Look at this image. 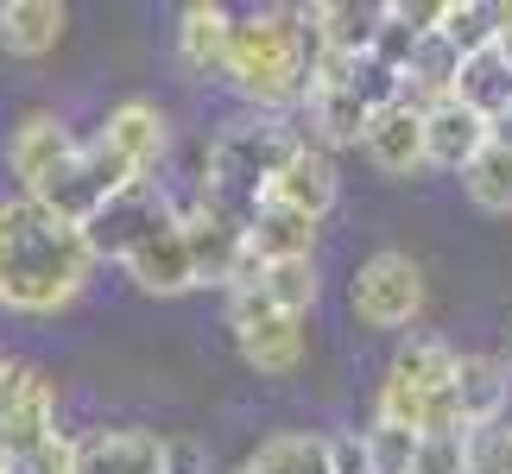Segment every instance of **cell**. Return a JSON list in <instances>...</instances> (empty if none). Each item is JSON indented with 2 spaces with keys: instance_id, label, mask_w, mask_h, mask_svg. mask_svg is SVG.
Listing matches in <instances>:
<instances>
[{
  "instance_id": "obj_1",
  "label": "cell",
  "mask_w": 512,
  "mask_h": 474,
  "mask_svg": "<svg viewBox=\"0 0 512 474\" xmlns=\"http://www.w3.org/2000/svg\"><path fill=\"white\" fill-rule=\"evenodd\" d=\"M95 272L89 234L51 215L32 196L0 203V310L13 316H57L83 298Z\"/></svg>"
},
{
  "instance_id": "obj_2",
  "label": "cell",
  "mask_w": 512,
  "mask_h": 474,
  "mask_svg": "<svg viewBox=\"0 0 512 474\" xmlns=\"http://www.w3.org/2000/svg\"><path fill=\"white\" fill-rule=\"evenodd\" d=\"M310 57H317L310 7H266V13L234 19L222 83L260 114H279V108L310 95Z\"/></svg>"
},
{
  "instance_id": "obj_3",
  "label": "cell",
  "mask_w": 512,
  "mask_h": 474,
  "mask_svg": "<svg viewBox=\"0 0 512 474\" xmlns=\"http://www.w3.org/2000/svg\"><path fill=\"white\" fill-rule=\"evenodd\" d=\"M304 146L298 127H285L279 114H253V121H234L215 133V146L203 158V190L222 196L234 215H253L260 196L272 190V177L285 171V158Z\"/></svg>"
},
{
  "instance_id": "obj_4",
  "label": "cell",
  "mask_w": 512,
  "mask_h": 474,
  "mask_svg": "<svg viewBox=\"0 0 512 474\" xmlns=\"http://www.w3.org/2000/svg\"><path fill=\"white\" fill-rule=\"evenodd\" d=\"M424 298H430L424 266L411 260V253H399V247L367 253V260L354 266V279H348V310H354V323H361V329L405 335L424 316Z\"/></svg>"
},
{
  "instance_id": "obj_5",
  "label": "cell",
  "mask_w": 512,
  "mask_h": 474,
  "mask_svg": "<svg viewBox=\"0 0 512 474\" xmlns=\"http://www.w3.org/2000/svg\"><path fill=\"white\" fill-rule=\"evenodd\" d=\"M228 329H234V348H241V361L253 373H266V380H285V373L304 367V316H285L272 310L266 298H253V291H228Z\"/></svg>"
},
{
  "instance_id": "obj_6",
  "label": "cell",
  "mask_w": 512,
  "mask_h": 474,
  "mask_svg": "<svg viewBox=\"0 0 512 474\" xmlns=\"http://www.w3.org/2000/svg\"><path fill=\"white\" fill-rule=\"evenodd\" d=\"M177 222H184L196 279L203 285H234V272H241V260H247V215H234L222 196L196 190V203L177 209Z\"/></svg>"
},
{
  "instance_id": "obj_7",
  "label": "cell",
  "mask_w": 512,
  "mask_h": 474,
  "mask_svg": "<svg viewBox=\"0 0 512 474\" xmlns=\"http://www.w3.org/2000/svg\"><path fill=\"white\" fill-rule=\"evenodd\" d=\"M51 437H64L57 430V380H45V367L32 361H13L7 386H0V443L19 462L32 449H45Z\"/></svg>"
},
{
  "instance_id": "obj_8",
  "label": "cell",
  "mask_w": 512,
  "mask_h": 474,
  "mask_svg": "<svg viewBox=\"0 0 512 474\" xmlns=\"http://www.w3.org/2000/svg\"><path fill=\"white\" fill-rule=\"evenodd\" d=\"M76 146H83V140L70 133V121L57 108H26L13 121V133H7V171L19 177V190H26V196H38L76 158Z\"/></svg>"
},
{
  "instance_id": "obj_9",
  "label": "cell",
  "mask_w": 512,
  "mask_h": 474,
  "mask_svg": "<svg viewBox=\"0 0 512 474\" xmlns=\"http://www.w3.org/2000/svg\"><path fill=\"white\" fill-rule=\"evenodd\" d=\"M127 279L146 291V298H184V291H196L203 279H196V260H190V241H184V222H177V209L165 215L159 228H146L140 241L127 247Z\"/></svg>"
},
{
  "instance_id": "obj_10",
  "label": "cell",
  "mask_w": 512,
  "mask_h": 474,
  "mask_svg": "<svg viewBox=\"0 0 512 474\" xmlns=\"http://www.w3.org/2000/svg\"><path fill=\"white\" fill-rule=\"evenodd\" d=\"M121 165L140 177V184H152V171H159V158L171 146V121H165V108L159 102H146V95H127L121 108H108V121L102 133H95Z\"/></svg>"
},
{
  "instance_id": "obj_11",
  "label": "cell",
  "mask_w": 512,
  "mask_h": 474,
  "mask_svg": "<svg viewBox=\"0 0 512 474\" xmlns=\"http://www.w3.org/2000/svg\"><path fill=\"white\" fill-rule=\"evenodd\" d=\"M76 443V474H165V437L140 424H102Z\"/></svg>"
},
{
  "instance_id": "obj_12",
  "label": "cell",
  "mask_w": 512,
  "mask_h": 474,
  "mask_svg": "<svg viewBox=\"0 0 512 474\" xmlns=\"http://www.w3.org/2000/svg\"><path fill=\"white\" fill-rule=\"evenodd\" d=\"M487 140H494V121H481V114L468 108V102H456V95L424 108V158L437 171H456L462 177L487 152Z\"/></svg>"
},
{
  "instance_id": "obj_13",
  "label": "cell",
  "mask_w": 512,
  "mask_h": 474,
  "mask_svg": "<svg viewBox=\"0 0 512 474\" xmlns=\"http://www.w3.org/2000/svg\"><path fill=\"white\" fill-rule=\"evenodd\" d=\"M361 152L373 158V171H386V177L424 171V165H430V158H424V108H418V102L380 108V114L367 121V133H361Z\"/></svg>"
},
{
  "instance_id": "obj_14",
  "label": "cell",
  "mask_w": 512,
  "mask_h": 474,
  "mask_svg": "<svg viewBox=\"0 0 512 474\" xmlns=\"http://www.w3.org/2000/svg\"><path fill=\"white\" fill-rule=\"evenodd\" d=\"M165 215H171V203H165L159 190H152V184H133L127 196H114V203H108L102 215H95V222H89L83 234H89L95 260H127V247L140 241L146 228H159Z\"/></svg>"
},
{
  "instance_id": "obj_15",
  "label": "cell",
  "mask_w": 512,
  "mask_h": 474,
  "mask_svg": "<svg viewBox=\"0 0 512 474\" xmlns=\"http://www.w3.org/2000/svg\"><path fill=\"white\" fill-rule=\"evenodd\" d=\"M272 203H291V209H304V215H323L336 209V196H342V171H336V158H329L317 140H304L298 152L285 158V171L272 177Z\"/></svg>"
},
{
  "instance_id": "obj_16",
  "label": "cell",
  "mask_w": 512,
  "mask_h": 474,
  "mask_svg": "<svg viewBox=\"0 0 512 474\" xmlns=\"http://www.w3.org/2000/svg\"><path fill=\"white\" fill-rule=\"evenodd\" d=\"M247 247L260 253V266L317 260V215H304V209H291V203H272V196H260V209L247 215Z\"/></svg>"
},
{
  "instance_id": "obj_17",
  "label": "cell",
  "mask_w": 512,
  "mask_h": 474,
  "mask_svg": "<svg viewBox=\"0 0 512 474\" xmlns=\"http://www.w3.org/2000/svg\"><path fill=\"white\" fill-rule=\"evenodd\" d=\"M228 45H234V13L222 0H190L177 13V57L196 76H222L228 70Z\"/></svg>"
},
{
  "instance_id": "obj_18",
  "label": "cell",
  "mask_w": 512,
  "mask_h": 474,
  "mask_svg": "<svg viewBox=\"0 0 512 474\" xmlns=\"http://www.w3.org/2000/svg\"><path fill=\"white\" fill-rule=\"evenodd\" d=\"M449 392H456L468 430L512 418V367L500 361V354H462V361H456V386H449Z\"/></svg>"
},
{
  "instance_id": "obj_19",
  "label": "cell",
  "mask_w": 512,
  "mask_h": 474,
  "mask_svg": "<svg viewBox=\"0 0 512 474\" xmlns=\"http://www.w3.org/2000/svg\"><path fill=\"white\" fill-rule=\"evenodd\" d=\"M64 26H70V13L57 7V0H7V7H0V51L26 57V64L32 57H51Z\"/></svg>"
},
{
  "instance_id": "obj_20",
  "label": "cell",
  "mask_w": 512,
  "mask_h": 474,
  "mask_svg": "<svg viewBox=\"0 0 512 474\" xmlns=\"http://www.w3.org/2000/svg\"><path fill=\"white\" fill-rule=\"evenodd\" d=\"M380 19H386V7H361V0H317V7H310V32H317V51L373 57Z\"/></svg>"
},
{
  "instance_id": "obj_21",
  "label": "cell",
  "mask_w": 512,
  "mask_h": 474,
  "mask_svg": "<svg viewBox=\"0 0 512 474\" xmlns=\"http://www.w3.org/2000/svg\"><path fill=\"white\" fill-rule=\"evenodd\" d=\"M456 361H462V354L449 348L443 335H405L386 373H392L399 386H411L418 399H437V392H449V386H456Z\"/></svg>"
},
{
  "instance_id": "obj_22",
  "label": "cell",
  "mask_w": 512,
  "mask_h": 474,
  "mask_svg": "<svg viewBox=\"0 0 512 474\" xmlns=\"http://www.w3.org/2000/svg\"><path fill=\"white\" fill-rule=\"evenodd\" d=\"M456 102H468L481 121H506V114H512V64L500 51L468 57L462 76H456Z\"/></svg>"
},
{
  "instance_id": "obj_23",
  "label": "cell",
  "mask_w": 512,
  "mask_h": 474,
  "mask_svg": "<svg viewBox=\"0 0 512 474\" xmlns=\"http://www.w3.org/2000/svg\"><path fill=\"white\" fill-rule=\"evenodd\" d=\"M253 474H329V437L310 430H272V437L247 456Z\"/></svg>"
},
{
  "instance_id": "obj_24",
  "label": "cell",
  "mask_w": 512,
  "mask_h": 474,
  "mask_svg": "<svg viewBox=\"0 0 512 474\" xmlns=\"http://www.w3.org/2000/svg\"><path fill=\"white\" fill-rule=\"evenodd\" d=\"M494 32H500V7H494V0H443L437 38L462 57V64L481 57V51H494Z\"/></svg>"
},
{
  "instance_id": "obj_25",
  "label": "cell",
  "mask_w": 512,
  "mask_h": 474,
  "mask_svg": "<svg viewBox=\"0 0 512 474\" xmlns=\"http://www.w3.org/2000/svg\"><path fill=\"white\" fill-rule=\"evenodd\" d=\"M253 298H266L272 310H285V316H310V304H317V260H279V266H260V279L247 285Z\"/></svg>"
},
{
  "instance_id": "obj_26",
  "label": "cell",
  "mask_w": 512,
  "mask_h": 474,
  "mask_svg": "<svg viewBox=\"0 0 512 474\" xmlns=\"http://www.w3.org/2000/svg\"><path fill=\"white\" fill-rule=\"evenodd\" d=\"M310 102V127H317V146H361V133L373 121V108L354 89H329V95H304Z\"/></svg>"
},
{
  "instance_id": "obj_27",
  "label": "cell",
  "mask_w": 512,
  "mask_h": 474,
  "mask_svg": "<svg viewBox=\"0 0 512 474\" xmlns=\"http://www.w3.org/2000/svg\"><path fill=\"white\" fill-rule=\"evenodd\" d=\"M462 190L481 215H512V146L487 140V152L462 171Z\"/></svg>"
},
{
  "instance_id": "obj_28",
  "label": "cell",
  "mask_w": 512,
  "mask_h": 474,
  "mask_svg": "<svg viewBox=\"0 0 512 474\" xmlns=\"http://www.w3.org/2000/svg\"><path fill=\"white\" fill-rule=\"evenodd\" d=\"M367 437V456H373V474H411L418 468V430H405V424H380L373 418V430H361Z\"/></svg>"
},
{
  "instance_id": "obj_29",
  "label": "cell",
  "mask_w": 512,
  "mask_h": 474,
  "mask_svg": "<svg viewBox=\"0 0 512 474\" xmlns=\"http://www.w3.org/2000/svg\"><path fill=\"white\" fill-rule=\"evenodd\" d=\"M462 449H468V474H506V462H512V418L475 424Z\"/></svg>"
},
{
  "instance_id": "obj_30",
  "label": "cell",
  "mask_w": 512,
  "mask_h": 474,
  "mask_svg": "<svg viewBox=\"0 0 512 474\" xmlns=\"http://www.w3.org/2000/svg\"><path fill=\"white\" fill-rule=\"evenodd\" d=\"M468 437H424L418 443V468L411 474H468Z\"/></svg>"
},
{
  "instance_id": "obj_31",
  "label": "cell",
  "mask_w": 512,
  "mask_h": 474,
  "mask_svg": "<svg viewBox=\"0 0 512 474\" xmlns=\"http://www.w3.org/2000/svg\"><path fill=\"white\" fill-rule=\"evenodd\" d=\"M7 474H76V443H70V437H51L45 449H32V456H19Z\"/></svg>"
},
{
  "instance_id": "obj_32",
  "label": "cell",
  "mask_w": 512,
  "mask_h": 474,
  "mask_svg": "<svg viewBox=\"0 0 512 474\" xmlns=\"http://www.w3.org/2000/svg\"><path fill=\"white\" fill-rule=\"evenodd\" d=\"M329 474H373L361 430H336V437H329Z\"/></svg>"
},
{
  "instance_id": "obj_33",
  "label": "cell",
  "mask_w": 512,
  "mask_h": 474,
  "mask_svg": "<svg viewBox=\"0 0 512 474\" xmlns=\"http://www.w3.org/2000/svg\"><path fill=\"white\" fill-rule=\"evenodd\" d=\"M165 474H209V449L177 430V437H165Z\"/></svg>"
},
{
  "instance_id": "obj_34",
  "label": "cell",
  "mask_w": 512,
  "mask_h": 474,
  "mask_svg": "<svg viewBox=\"0 0 512 474\" xmlns=\"http://www.w3.org/2000/svg\"><path fill=\"white\" fill-rule=\"evenodd\" d=\"M494 51L512 64V7H500V32H494Z\"/></svg>"
},
{
  "instance_id": "obj_35",
  "label": "cell",
  "mask_w": 512,
  "mask_h": 474,
  "mask_svg": "<svg viewBox=\"0 0 512 474\" xmlns=\"http://www.w3.org/2000/svg\"><path fill=\"white\" fill-rule=\"evenodd\" d=\"M506 367H512V316H506Z\"/></svg>"
},
{
  "instance_id": "obj_36",
  "label": "cell",
  "mask_w": 512,
  "mask_h": 474,
  "mask_svg": "<svg viewBox=\"0 0 512 474\" xmlns=\"http://www.w3.org/2000/svg\"><path fill=\"white\" fill-rule=\"evenodd\" d=\"M7 367H13V361H7V354H0V386H7Z\"/></svg>"
},
{
  "instance_id": "obj_37",
  "label": "cell",
  "mask_w": 512,
  "mask_h": 474,
  "mask_svg": "<svg viewBox=\"0 0 512 474\" xmlns=\"http://www.w3.org/2000/svg\"><path fill=\"white\" fill-rule=\"evenodd\" d=\"M241 474H253V468H241Z\"/></svg>"
}]
</instances>
